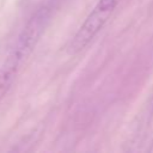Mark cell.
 Listing matches in <instances>:
<instances>
[{
  "mask_svg": "<svg viewBox=\"0 0 153 153\" xmlns=\"http://www.w3.org/2000/svg\"><path fill=\"white\" fill-rule=\"evenodd\" d=\"M121 1L122 0H98L85 18L84 23L68 42L66 47L67 54L76 55L84 50L104 27Z\"/></svg>",
  "mask_w": 153,
  "mask_h": 153,
  "instance_id": "obj_1",
  "label": "cell"
},
{
  "mask_svg": "<svg viewBox=\"0 0 153 153\" xmlns=\"http://www.w3.org/2000/svg\"><path fill=\"white\" fill-rule=\"evenodd\" d=\"M51 13H53L51 5L47 4L39 7L35 12V14L29 19V22L23 27L20 33L18 35L11 50L17 53L19 56H22L26 61V59L31 55L38 41L41 39V36L43 35L50 20Z\"/></svg>",
  "mask_w": 153,
  "mask_h": 153,
  "instance_id": "obj_2",
  "label": "cell"
},
{
  "mask_svg": "<svg viewBox=\"0 0 153 153\" xmlns=\"http://www.w3.org/2000/svg\"><path fill=\"white\" fill-rule=\"evenodd\" d=\"M24 62V59H22L14 51L10 50L5 61L0 66V102L11 90Z\"/></svg>",
  "mask_w": 153,
  "mask_h": 153,
  "instance_id": "obj_3",
  "label": "cell"
}]
</instances>
